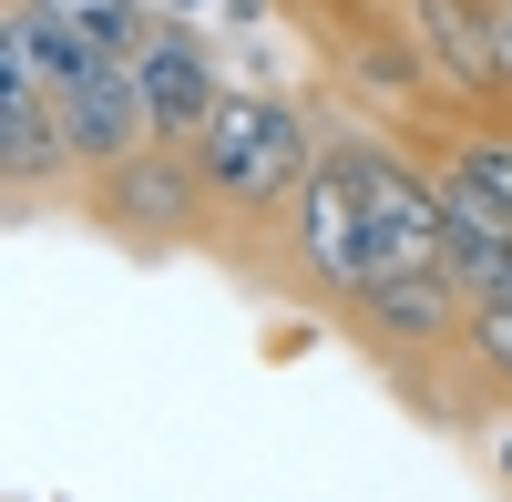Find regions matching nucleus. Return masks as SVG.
<instances>
[{"label":"nucleus","instance_id":"obj_1","mask_svg":"<svg viewBox=\"0 0 512 502\" xmlns=\"http://www.w3.org/2000/svg\"><path fill=\"white\" fill-rule=\"evenodd\" d=\"M328 154V123H308L297 93H267V82H226V103L205 113L195 134V175H205V205H216V236L226 257H246L297 195H308Z\"/></svg>","mask_w":512,"mask_h":502},{"label":"nucleus","instance_id":"obj_2","mask_svg":"<svg viewBox=\"0 0 512 502\" xmlns=\"http://www.w3.org/2000/svg\"><path fill=\"white\" fill-rule=\"evenodd\" d=\"M246 267L277 287V298L297 308H318V318H349L369 287H379V257H369V216H359V185H349V164H338V144L318 154V175L308 195L287 205V216L246 246Z\"/></svg>","mask_w":512,"mask_h":502},{"label":"nucleus","instance_id":"obj_3","mask_svg":"<svg viewBox=\"0 0 512 502\" xmlns=\"http://www.w3.org/2000/svg\"><path fill=\"white\" fill-rule=\"evenodd\" d=\"M287 21L308 31V52L349 82L359 103L379 113H410V134H431V123H461L451 82L431 72V52H420V31L400 0H287Z\"/></svg>","mask_w":512,"mask_h":502},{"label":"nucleus","instance_id":"obj_4","mask_svg":"<svg viewBox=\"0 0 512 502\" xmlns=\"http://www.w3.org/2000/svg\"><path fill=\"white\" fill-rule=\"evenodd\" d=\"M72 205H82L113 246H134V257H164V246H205V236H216L195 144H144V154H123V164H103V175H82Z\"/></svg>","mask_w":512,"mask_h":502},{"label":"nucleus","instance_id":"obj_5","mask_svg":"<svg viewBox=\"0 0 512 502\" xmlns=\"http://www.w3.org/2000/svg\"><path fill=\"white\" fill-rule=\"evenodd\" d=\"M349 339L390 369V380H410V369H431V359H451L461 349V328H472V298L451 287V267H420V277H379L369 298L338 318Z\"/></svg>","mask_w":512,"mask_h":502},{"label":"nucleus","instance_id":"obj_6","mask_svg":"<svg viewBox=\"0 0 512 502\" xmlns=\"http://www.w3.org/2000/svg\"><path fill=\"white\" fill-rule=\"evenodd\" d=\"M134 93H144L154 144H195V134H205V113L226 103V62H216V41H205L185 11H154L144 52H134Z\"/></svg>","mask_w":512,"mask_h":502},{"label":"nucleus","instance_id":"obj_7","mask_svg":"<svg viewBox=\"0 0 512 502\" xmlns=\"http://www.w3.org/2000/svg\"><path fill=\"white\" fill-rule=\"evenodd\" d=\"M0 185H11V216H41L52 195H82L62 113H52V93H41L21 62H0Z\"/></svg>","mask_w":512,"mask_h":502},{"label":"nucleus","instance_id":"obj_8","mask_svg":"<svg viewBox=\"0 0 512 502\" xmlns=\"http://www.w3.org/2000/svg\"><path fill=\"white\" fill-rule=\"evenodd\" d=\"M52 113H62V144H72L82 175H103V164H123V154L154 144L144 93H134V62H93L72 93H52Z\"/></svg>","mask_w":512,"mask_h":502},{"label":"nucleus","instance_id":"obj_9","mask_svg":"<svg viewBox=\"0 0 512 502\" xmlns=\"http://www.w3.org/2000/svg\"><path fill=\"white\" fill-rule=\"evenodd\" d=\"M31 11L72 21L82 41H103L113 62H134V52H144V31H154V0H31Z\"/></svg>","mask_w":512,"mask_h":502},{"label":"nucleus","instance_id":"obj_10","mask_svg":"<svg viewBox=\"0 0 512 502\" xmlns=\"http://www.w3.org/2000/svg\"><path fill=\"white\" fill-rule=\"evenodd\" d=\"M461 359H472V380L492 410H512V298L472 308V328H461Z\"/></svg>","mask_w":512,"mask_h":502},{"label":"nucleus","instance_id":"obj_11","mask_svg":"<svg viewBox=\"0 0 512 502\" xmlns=\"http://www.w3.org/2000/svg\"><path fill=\"white\" fill-rule=\"evenodd\" d=\"M482 451H492V482L512 492V421H492V441H482Z\"/></svg>","mask_w":512,"mask_h":502},{"label":"nucleus","instance_id":"obj_12","mask_svg":"<svg viewBox=\"0 0 512 502\" xmlns=\"http://www.w3.org/2000/svg\"><path fill=\"white\" fill-rule=\"evenodd\" d=\"M154 11H185V21H195V11H205V0H154Z\"/></svg>","mask_w":512,"mask_h":502},{"label":"nucleus","instance_id":"obj_13","mask_svg":"<svg viewBox=\"0 0 512 502\" xmlns=\"http://www.w3.org/2000/svg\"><path fill=\"white\" fill-rule=\"evenodd\" d=\"M502 31H512V0H502Z\"/></svg>","mask_w":512,"mask_h":502}]
</instances>
